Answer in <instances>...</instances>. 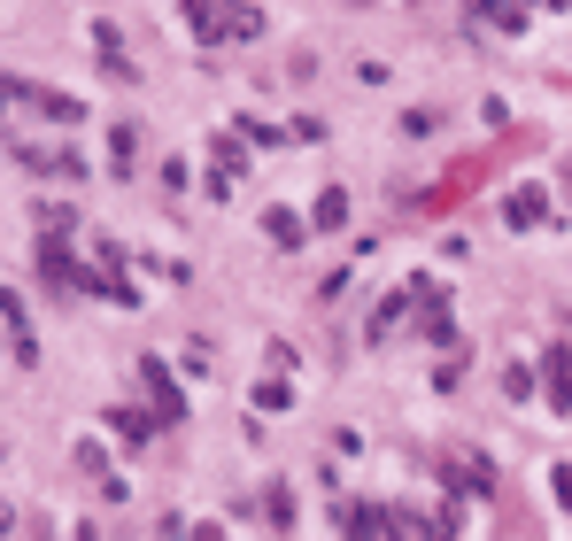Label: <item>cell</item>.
Listing matches in <instances>:
<instances>
[{
    "label": "cell",
    "instance_id": "obj_1",
    "mask_svg": "<svg viewBox=\"0 0 572 541\" xmlns=\"http://www.w3.org/2000/svg\"><path fill=\"white\" fill-rule=\"evenodd\" d=\"M387 526L395 518L372 511V503H341V541H387Z\"/></svg>",
    "mask_w": 572,
    "mask_h": 541
},
{
    "label": "cell",
    "instance_id": "obj_2",
    "mask_svg": "<svg viewBox=\"0 0 572 541\" xmlns=\"http://www.w3.org/2000/svg\"><path fill=\"white\" fill-rule=\"evenodd\" d=\"M0 317H8V341H16V356H24V364H39V341H31V325H24V302H16V294H0Z\"/></svg>",
    "mask_w": 572,
    "mask_h": 541
},
{
    "label": "cell",
    "instance_id": "obj_3",
    "mask_svg": "<svg viewBox=\"0 0 572 541\" xmlns=\"http://www.w3.org/2000/svg\"><path fill=\"white\" fill-rule=\"evenodd\" d=\"M549 410H572V371H565V348H549Z\"/></svg>",
    "mask_w": 572,
    "mask_h": 541
},
{
    "label": "cell",
    "instance_id": "obj_4",
    "mask_svg": "<svg viewBox=\"0 0 572 541\" xmlns=\"http://www.w3.org/2000/svg\"><path fill=\"white\" fill-rule=\"evenodd\" d=\"M511 225H542V186H518L511 194Z\"/></svg>",
    "mask_w": 572,
    "mask_h": 541
},
{
    "label": "cell",
    "instance_id": "obj_5",
    "mask_svg": "<svg viewBox=\"0 0 572 541\" xmlns=\"http://www.w3.org/2000/svg\"><path fill=\"white\" fill-rule=\"evenodd\" d=\"M317 225H348V194H341V186H333V194L317 201Z\"/></svg>",
    "mask_w": 572,
    "mask_h": 541
},
{
    "label": "cell",
    "instance_id": "obj_6",
    "mask_svg": "<svg viewBox=\"0 0 572 541\" xmlns=\"http://www.w3.org/2000/svg\"><path fill=\"white\" fill-rule=\"evenodd\" d=\"M271 240H286V248H294V240H302V217H294V209H271Z\"/></svg>",
    "mask_w": 572,
    "mask_h": 541
},
{
    "label": "cell",
    "instance_id": "obj_7",
    "mask_svg": "<svg viewBox=\"0 0 572 541\" xmlns=\"http://www.w3.org/2000/svg\"><path fill=\"white\" fill-rule=\"evenodd\" d=\"M286 402H294V387H279V379H263V387H256V410H286Z\"/></svg>",
    "mask_w": 572,
    "mask_h": 541
},
{
    "label": "cell",
    "instance_id": "obj_8",
    "mask_svg": "<svg viewBox=\"0 0 572 541\" xmlns=\"http://www.w3.org/2000/svg\"><path fill=\"white\" fill-rule=\"evenodd\" d=\"M8 526H16V511H8V503H0V541H8Z\"/></svg>",
    "mask_w": 572,
    "mask_h": 541
},
{
    "label": "cell",
    "instance_id": "obj_9",
    "mask_svg": "<svg viewBox=\"0 0 572 541\" xmlns=\"http://www.w3.org/2000/svg\"><path fill=\"white\" fill-rule=\"evenodd\" d=\"M201 541H225V534H201Z\"/></svg>",
    "mask_w": 572,
    "mask_h": 541
}]
</instances>
